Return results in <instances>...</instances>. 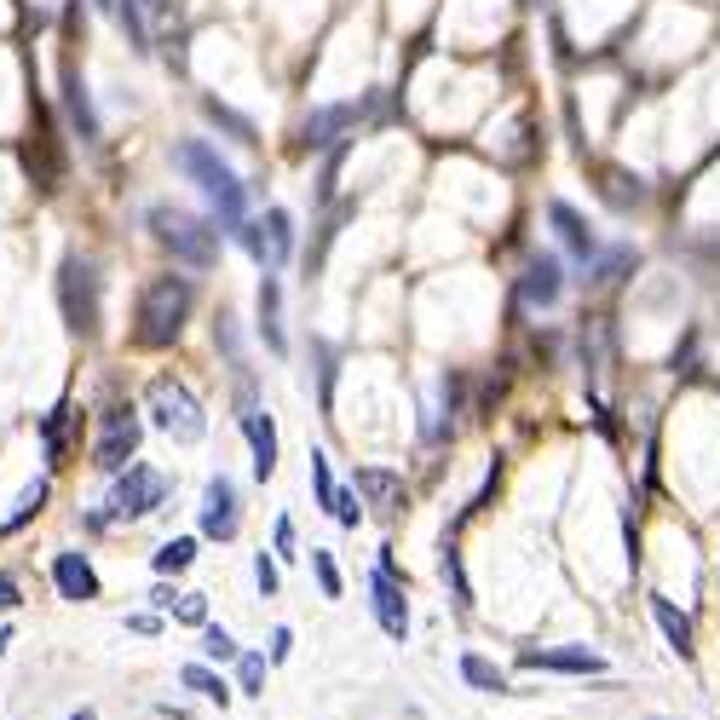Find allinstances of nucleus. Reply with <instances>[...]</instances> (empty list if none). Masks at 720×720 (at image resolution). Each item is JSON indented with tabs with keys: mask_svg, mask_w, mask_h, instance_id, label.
I'll list each match as a JSON object with an SVG mask.
<instances>
[{
	"mask_svg": "<svg viewBox=\"0 0 720 720\" xmlns=\"http://www.w3.org/2000/svg\"><path fill=\"white\" fill-rule=\"evenodd\" d=\"M47 490H52V485H47V478H35V485H29L24 496H17V508H12L7 518H0V536H12V530H24V525H29V518H35V513H41V508H47Z\"/></svg>",
	"mask_w": 720,
	"mask_h": 720,
	"instance_id": "25",
	"label": "nucleus"
},
{
	"mask_svg": "<svg viewBox=\"0 0 720 720\" xmlns=\"http://www.w3.org/2000/svg\"><path fill=\"white\" fill-rule=\"evenodd\" d=\"M317 398H324V410H334V352L324 346V340H317Z\"/></svg>",
	"mask_w": 720,
	"mask_h": 720,
	"instance_id": "33",
	"label": "nucleus"
},
{
	"mask_svg": "<svg viewBox=\"0 0 720 720\" xmlns=\"http://www.w3.org/2000/svg\"><path fill=\"white\" fill-rule=\"evenodd\" d=\"M289 646H294V634H289V629H277V634H271V663H283Z\"/></svg>",
	"mask_w": 720,
	"mask_h": 720,
	"instance_id": "45",
	"label": "nucleus"
},
{
	"mask_svg": "<svg viewBox=\"0 0 720 720\" xmlns=\"http://www.w3.org/2000/svg\"><path fill=\"white\" fill-rule=\"evenodd\" d=\"M127 629H133V634H156V629H162V617H156V611H133Z\"/></svg>",
	"mask_w": 720,
	"mask_h": 720,
	"instance_id": "43",
	"label": "nucleus"
},
{
	"mask_svg": "<svg viewBox=\"0 0 720 720\" xmlns=\"http://www.w3.org/2000/svg\"><path fill=\"white\" fill-rule=\"evenodd\" d=\"M12 646V629H0V651H7Z\"/></svg>",
	"mask_w": 720,
	"mask_h": 720,
	"instance_id": "48",
	"label": "nucleus"
},
{
	"mask_svg": "<svg viewBox=\"0 0 720 720\" xmlns=\"http://www.w3.org/2000/svg\"><path fill=\"white\" fill-rule=\"evenodd\" d=\"M196 559V536H173V542L156 548V576H179Z\"/></svg>",
	"mask_w": 720,
	"mask_h": 720,
	"instance_id": "29",
	"label": "nucleus"
},
{
	"mask_svg": "<svg viewBox=\"0 0 720 720\" xmlns=\"http://www.w3.org/2000/svg\"><path fill=\"white\" fill-rule=\"evenodd\" d=\"M179 680H185L191 692H203L208 704H219V709L231 704V686H225V680H219V674H213L208 663H185V669H179Z\"/></svg>",
	"mask_w": 720,
	"mask_h": 720,
	"instance_id": "27",
	"label": "nucleus"
},
{
	"mask_svg": "<svg viewBox=\"0 0 720 720\" xmlns=\"http://www.w3.org/2000/svg\"><path fill=\"white\" fill-rule=\"evenodd\" d=\"M236 427L248 432V450H254V478L266 485V478L277 473V427H271V415L254 404V387H248V375H236Z\"/></svg>",
	"mask_w": 720,
	"mask_h": 720,
	"instance_id": "10",
	"label": "nucleus"
},
{
	"mask_svg": "<svg viewBox=\"0 0 720 720\" xmlns=\"http://www.w3.org/2000/svg\"><path fill=\"white\" fill-rule=\"evenodd\" d=\"M254 583H259V594H266V599L277 594V559H271L266 548L254 553Z\"/></svg>",
	"mask_w": 720,
	"mask_h": 720,
	"instance_id": "40",
	"label": "nucleus"
},
{
	"mask_svg": "<svg viewBox=\"0 0 720 720\" xmlns=\"http://www.w3.org/2000/svg\"><path fill=\"white\" fill-rule=\"evenodd\" d=\"M462 680H467V686H478V692H508V674L496 669L490 657H478V651L462 657Z\"/></svg>",
	"mask_w": 720,
	"mask_h": 720,
	"instance_id": "28",
	"label": "nucleus"
},
{
	"mask_svg": "<svg viewBox=\"0 0 720 720\" xmlns=\"http://www.w3.org/2000/svg\"><path fill=\"white\" fill-rule=\"evenodd\" d=\"M52 583L64 599H75V606H87V599H98V571H93V559L87 553H58L52 559Z\"/></svg>",
	"mask_w": 720,
	"mask_h": 720,
	"instance_id": "15",
	"label": "nucleus"
},
{
	"mask_svg": "<svg viewBox=\"0 0 720 720\" xmlns=\"http://www.w3.org/2000/svg\"><path fill=\"white\" fill-rule=\"evenodd\" d=\"M173 611H179V623H196V629L208 623V599H203V594H179Z\"/></svg>",
	"mask_w": 720,
	"mask_h": 720,
	"instance_id": "37",
	"label": "nucleus"
},
{
	"mask_svg": "<svg viewBox=\"0 0 720 720\" xmlns=\"http://www.w3.org/2000/svg\"><path fill=\"white\" fill-rule=\"evenodd\" d=\"M24 173L29 185L52 196L64 185V138L52 127V110L41 105V87H35V70H29V138H24Z\"/></svg>",
	"mask_w": 720,
	"mask_h": 720,
	"instance_id": "6",
	"label": "nucleus"
},
{
	"mask_svg": "<svg viewBox=\"0 0 720 720\" xmlns=\"http://www.w3.org/2000/svg\"><path fill=\"white\" fill-rule=\"evenodd\" d=\"M191 312H196V283L191 277H150L145 289H138V306H133V340L145 352H168L179 334H185L191 324Z\"/></svg>",
	"mask_w": 720,
	"mask_h": 720,
	"instance_id": "1",
	"label": "nucleus"
},
{
	"mask_svg": "<svg viewBox=\"0 0 720 720\" xmlns=\"http://www.w3.org/2000/svg\"><path fill=\"white\" fill-rule=\"evenodd\" d=\"M236 243L254 254L259 271H283L289 254H294V219H289V208H266V219H243V225H236Z\"/></svg>",
	"mask_w": 720,
	"mask_h": 720,
	"instance_id": "9",
	"label": "nucleus"
},
{
	"mask_svg": "<svg viewBox=\"0 0 720 720\" xmlns=\"http://www.w3.org/2000/svg\"><path fill=\"white\" fill-rule=\"evenodd\" d=\"M559 294H565V266H559L553 254H536L525 266V277H518V300H525V306H553Z\"/></svg>",
	"mask_w": 720,
	"mask_h": 720,
	"instance_id": "14",
	"label": "nucleus"
},
{
	"mask_svg": "<svg viewBox=\"0 0 720 720\" xmlns=\"http://www.w3.org/2000/svg\"><path fill=\"white\" fill-rule=\"evenodd\" d=\"M145 225H150V236L162 243L179 266H191V271H208L213 259H219V231L208 225V219H196V213H185V208H173V203H156L150 213H145Z\"/></svg>",
	"mask_w": 720,
	"mask_h": 720,
	"instance_id": "4",
	"label": "nucleus"
},
{
	"mask_svg": "<svg viewBox=\"0 0 720 720\" xmlns=\"http://www.w3.org/2000/svg\"><path fill=\"white\" fill-rule=\"evenodd\" d=\"M357 122H364V105H317L306 122H300V145L306 150H334Z\"/></svg>",
	"mask_w": 720,
	"mask_h": 720,
	"instance_id": "11",
	"label": "nucleus"
},
{
	"mask_svg": "<svg viewBox=\"0 0 720 720\" xmlns=\"http://www.w3.org/2000/svg\"><path fill=\"white\" fill-rule=\"evenodd\" d=\"M58 312H64V329L93 340L98 317H105V277H98V259L87 254H64L58 259Z\"/></svg>",
	"mask_w": 720,
	"mask_h": 720,
	"instance_id": "3",
	"label": "nucleus"
},
{
	"mask_svg": "<svg viewBox=\"0 0 720 720\" xmlns=\"http://www.w3.org/2000/svg\"><path fill=\"white\" fill-rule=\"evenodd\" d=\"M236 525H243V508H236V485L225 473L208 478L203 485V536H213V542H231Z\"/></svg>",
	"mask_w": 720,
	"mask_h": 720,
	"instance_id": "12",
	"label": "nucleus"
},
{
	"mask_svg": "<svg viewBox=\"0 0 720 720\" xmlns=\"http://www.w3.org/2000/svg\"><path fill=\"white\" fill-rule=\"evenodd\" d=\"M369 594H375V617H381V629H387L392 639H404V634H410V606H404V588H398L392 576L375 571Z\"/></svg>",
	"mask_w": 720,
	"mask_h": 720,
	"instance_id": "20",
	"label": "nucleus"
},
{
	"mask_svg": "<svg viewBox=\"0 0 720 720\" xmlns=\"http://www.w3.org/2000/svg\"><path fill=\"white\" fill-rule=\"evenodd\" d=\"M352 490L369 496V508H381V513H398V508H404V478H398L392 467H357Z\"/></svg>",
	"mask_w": 720,
	"mask_h": 720,
	"instance_id": "19",
	"label": "nucleus"
},
{
	"mask_svg": "<svg viewBox=\"0 0 720 720\" xmlns=\"http://www.w3.org/2000/svg\"><path fill=\"white\" fill-rule=\"evenodd\" d=\"M312 490H317V502H324V508H334V473H329L324 450H312Z\"/></svg>",
	"mask_w": 720,
	"mask_h": 720,
	"instance_id": "36",
	"label": "nucleus"
},
{
	"mask_svg": "<svg viewBox=\"0 0 720 720\" xmlns=\"http://www.w3.org/2000/svg\"><path fill=\"white\" fill-rule=\"evenodd\" d=\"M312 571H317V588H324V599H340V571H334L329 548H312Z\"/></svg>",
	"mask_w": 720,
	"mask_h": 720,
	"instance_id": "34",
	"label": "nucleus"
},
{
	"mask_svg": "<svg viewBox=\"0 0 720 720\" xmlns=\"http://www.w3.org/2000/svg\"><path fill=\"white\" fill-rule=\"evenodd\" d=\"M213 346L225 352V364L236 375H248V357H243V340H236V317L231 312H219V324H213Z\"/></svg>",
	"mask_w": 720,
	"mask_h": 720,
	"instance_id": "30",
	"label": "nucleus"
},
{
	"mask_svg": "<svg viewBox=\"0 0 720 720\" xmlns=\"http://www.w3.org/2000/svg\"><path fill=\"white\" fill-rule=\"evenodd\" d=\"M145 410H150V422L162 427L168 438H179V444H203L208 410H203V398H196L185 381H173V375H156L150 392H145Z\"/></svg>",
	"mask_w": 720,
	"mask_h": 720,
	"instance_id": "7",
	"label": "nucleus"
},
{
	"mask_svg": "<svg viewBox=\"0 0 720 720\" xmlns=\"http://www.w3.org/2000/svg\"><path fill=\"white\" fill-rule=\"evenodd\" d=\"M277 553H294V518H277Z\"/></svg>",
	"mask_w": 720,
	"mask_h": 720,
	"instance_id": "44",
	"label": "nucleus"
},
{
	"mask_svg": "<svg viewBox=\"0 0 720 720\" xmlns=\"http://www.w3.org/2000/svg\"><path fill=\"white\" fill-rule=\"evenodd\" d=\"M629 271H634V248H599V254H594V277H588V283L611 289V283H623Z\"/></svg>",
	"mask_w": 720,
	"mask_h": 720,
	"instance_id": "26",
	"label": "nucleus"
},
{
	"mask_svg": "<svg viewBox=\"0 0 720 720\" xmlns=\"http://www.w3.org/2000/svg\"><path fill=\"white\" fill-rule=\"evenodd\" d=\"M259 686H266V657L236 651V692H243V697H259Z\"/></svg>",
	"mask_w": 720,
	"mask_h": 720,
	"instance_id": "32",
	"label": "nucleus"
},
{
	"mask_svg": "<svg viewBox=\"0 0 720 720\" xmlns=\"http://www.w3.org/2000/svg\"><path fill=\"white\" fill-rule=\"evenodd\" d=\"M651 617H657V629H663V639L686 657L692 651V623H686V611H674V599H663V594H651Z\"/></svg>",
	"mask_w": 720,
	"mask_h": 720,
	"instance_id": "22",
	"label": "nucleus"
},
{
	"mask_svg": "<svg viewBox=\"0 0 720 720\" xmlns=\"http://www.w3.org/2000/svg\"><path fill=\"white\" fill-rule=\"evenodd\" d=\"M173 162H179V173H185L191 185H203V196L213 203L219 236H236V225L248 219V191H243V179L231 173V162H219V150L203 145V138H179Z\"/></svg>",
	"mask_w": 720,
	"mask_h": 720,
	"instance_id": "2",
	"label": "nucleus"
},
{
	"mask_svg": "<svg viewBox=\"0 0 720 720\" xmlns=\"http://www.w3.org/2000/svg\"><path fill=\"white\" fill-rule=\"evenodd\" d=\"M168 502V473H156L150 462H127L122 473H115V490H110V502H105V513H93L87 525L93 530H105V525H133V518H145V513H156Z\"/></svg>",
	"mask_w": 720,
	"mask_h": 720,
	"instance_id": "5",
	"label": "nucleus"
},
{
	"mask_svg": "<svg viewBox=\"0 0 720 720\" xmlns=\"http://www.w3.org/2000/svg\"><path fill=\"white\" fill-rule=\"evenodd\" d=\"M93 7H98V12H115V0H93Z\"/></svg>",
	"mask_w": 720,
	"mask_h": 720,
	"instance_id": "49",
	"label": "nucleus"
},
{
	"mask_svg": "<svg viewBox=\"0 0 720 720\" xmlns=\"http://www.w3.org/2000/svg\"><path fill=\"white\" fill-rule=\"evenodd\" d=\"M583 364L594 375H606V364H611V324L606 317H583Z\"/></svg>",
	"mask_w": 720,
	"mask_h": 720,
	"instance_id": "24",
	"label": "nucleus"
},
{
	"mask_svg": "<svg viewBox=\"0 0 720 720\" xmlns=\"http://www.w3.org/2000/svg\"><path fill=\"white\" fill-rule=\"evenodd\" d=\"M599 196H606V203L617 208V213H634L639 203H646V179L639 173H629V168H599Z\"/></svg>",
	"mask_w": 720,
	"mask_h": 720,
	"instance_id": "21",
	"label": "nucleus"
},
{
	"mask_svg": "<svg viewBox=\"0 0 720 720\" xmlns=\"http://www.w3.org/2000/svg\"><path fill=\"white\" fill-rule=\"evenodd\" d=\"M692 364H697V334H686V352L674 346V375H692Z\"/></svg>",
	"mask_w": 720,
	"mask_h": 720,
	"instance_id": "41",
	"label": "nucleus"
},
{
	"mask_svg": "<svg viewBox=\"0 0 720 720\" xmlns=\"http://www.w3.org/2000/svg\"><path fill=\"white\" fill-rule=\"evenodd\" d=\"M203 115H208L213 127H225L231 138H243V145H254V122H248V115H236L231 105H219V98H203Z\"/></svg>",
	"mask_w": 720,
	"mask_h": 720,
	"instance_id": "31",
	"label": "nucleus"
},
{
	"mask_svg": "<svg viewBox=\"0 0 720 720\" xmlns=\"http://www.w3.org/2000/svg\"><path fill=\"white\" fill-rule=\"evenodd\" d=\"M64 115H70V133L82 138V145H98V110H93V98H87V82H82V70H75V58H64Z\"/></svg>",
	"mask_w": 720,
	"mask_h": 720,
	"instance_id": "13",
	"label": "nucleus"
},
{
	"mask_svg": "<svg viewBox=\"0 0 720 720\" xmlns=\"http://www.w3.org/2000/svg\"><path fill=\"white\" fill-rule=\"evenodd\" d=\"M203 651L213 657V663H231V657H236V639L219 629V623H203Z\"/></svg>",
	"mask_w": 720,
	"mask_h": 720,
	"instance_id": "35",
	"label": "nucleus"
},
{
	"mask_svg": "<svg viewBox=\"0 0 720 720\" xmlns=\"http://www.w3.org/2000/svg\"><path fill=\"white\" fill-rule=\"evenodd\" d=\"M173 599H179V594H173L168 583H156V588H150V606H156V611H173Z\"/></svg>",
	"mask_w": 720,
	"mask_h": 720,
	"instance_id": "46",
	"label": "nucleus"
},
{
	"mask_svg": "<svg viewBox=\"0 0 720 720\" xmlns=\"http://www.w3.org/2000/svg\"><path fill=\"white\" fill-rule=\"evenodd\" d=\"M334 518H340V525H357V518H364V502H357V490H334V508H329Z\"/></svg>",
	"mask_w": 720,
	"mask_h": 720,
	"instance_id": "38",
	"label": "nucleus"
},
{
	"mask_svg": "<svg viewBox=\"0 0 720 720\" xmlns=\"http://www.w3.org/2000/svg\"><path fill=\"white\" fill-rule=\"evenodd\" d=\"M70 720H98V715H93V709H75V715H70Z\"/></svg>",
	"mask_w": 720,
	"mask_h": 720,
	"instance_id": "47",
	"label": "nucleus"
},
{
	"mask_svg": "<svg viewBox=\"0 0 720 720\" xmlns=\"http://www.w3.org/2000/svg\"><path fill=\"white\" fill-rule=\"evenodd\" d=\"M259 340L283 357L289 352V334H283V283H277V271L259 277Z\"/></svg>",
	"mask_w": 720,
	"mask_h": 720,
	"instance_id": "17",
	"label": "nucleus"
},
{
	"mask_svg": "<svg viewBox=\"0 0 720 720\" xmlns=\"http://www.w3.org/2000/svg\"><path fill=\"white\" fill-rule=\"evenodd\" d=\"M518 663L525 669H565V674H606V657L599 651H588V646H542V651H518Z\"/></svg>",
	"mask_w": 720,
	"mask_h": 720,
	"instance_id": "16",
	"label": "nucleus"
},
{
	"mask_svg": "<svg viewBox=\"0 0 720 720\" xmlns=\"http://www.w3.org/2000/svg\"><path fill=\"white\" fill-rule=\"evenodd\" d=\"M444 583L455 588V599H462V606H467V599H473V588H467V576H462V553H455V548H444Z\"/></svg>",
	"mask_w": 720,
	"mask_h": 720,
	"instance_id": "39",
	"label": "nucleus"
},
{
	"mask_svg": "<svg viewBox=\"0 0 720 720\" xmlns=\"http://www.w3.org/2000/svg\"><path fill=\"white\" fill-rule=\"evenodd\" d=\"M548 219H553L559 243H565V248H571L576 259H583V266H588V259L599 254V236H594V225H588V219L576 213L571 203H548Z\"/></svg>",
	"mask_w": 720,
	"mask_h": 720,
	"instance_id": "18",
	"label": "nucleus"
},
{
	"mask_svg": "<svg viewBox=\"0 0 720 720\" xmlns=\"http://www.w3.org/2000/svg\"><path fill=\"white\" fill-rule=\"evenodd\" d=\"M138 438H145V422H138V410L122 404V398H110L105 415H98V438H93V467L98 473H122L133 455H138Z\"/></svg>",
	"mask_w": 720,
	"mask_h": 720,
	"instance_id": "8",
	"label": "nucleus"
},
{
	"mask_svg": "<svg viewBox=\"0 0 720 720\" xmlns=\"http://www.w3.org/2000/svg\"><path fill=\"white\" fill-rule=\"evenodd\" d=\"M70 398H58V404L41 415V450H47V467H64V427H70Z\"/></svg>",
	"mask_w": 720,
	"mask_h": 720,
	"instance_id": "23",
	"label": "nucleus"
},
{
	"mask_svg": "<svg viewBox=\"0 0 720 720\" xmlns=\"http://www.w3.org/2000/svg\"><path fill=\"white\" fill-rule=\"evenodd\" d=\"M0 611H17V576L0 571Z\"/></svg>",
	"mask_w": 720,
	"mask_h": 720,
	"instance_id": "42",
	"label": "nucleus"
}]
</instances>
